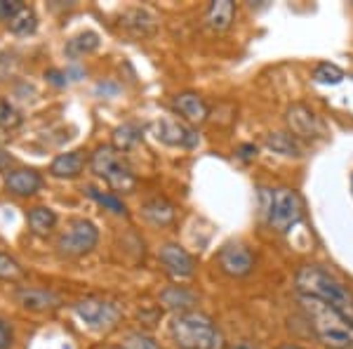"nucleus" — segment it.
Listing matches in <instances>:
<instances>
[{
    "mask_svg": "<svg viewBox=\"0 0 353 349\" xmlns=\"http://www.w3.org/2000/svg\"><path fill=\"white\" fill-rule=\"evenodd\" d=\"M294 285L299 295L321 300L353 323V290L332 272L318 265H304L294 274Z\"/></svg>",
    "mask_w": 353,
    "mask_h": 349,
    "instance_id": "nucleus-1",
    "label": "nucleus"
},
{
    "mask_svg": "<svg viewBox=\"0 0 353 349\" xmlns=\"http://www.w3.org/2000/svg\"><path fill=\"white\" fill-rule=\"evenodd\" d=\"M299 305L313 335L330 349H353V323L321 300L299 295Z\"/></svg>",
    "mask_w": 353,
    "mask_h": 349,
    "instance_id": "nucleus-2",
    "label": "nucleus"
},
{
    "mask_svg": "<svg viewBox=\"0 0 353 349\" xmlns=\"http://www.w3.org/2000/svg\"><path fill=\"white\" fill-rule=\"evenodd\" d=\"M170 337L176 349H219L221 335L212 319L203 312H181L170 323Z\"/></svg>",
    "mask_w": 353,
    "mask_h": 349,
    "instance_id": "nucleus-3",
    "label": "nucleus"
},
{
    "mask_svg": "<svg viewBox=\"0 0 353 349\" xmlns=\"http://www.w3.org/2000/svg\"><path fill=\"white\" fill-rule=\"evenodd\" d=\"M264 213L273 232L288 234L304 217V201H301L299 191L290 187L264 189Z\"/></svg>",
    "mask_w": 353,
    "mask_h": 349,
    "instance_id": "nucleus-4",
    "label": "nucleus"
},
{
    "mask_svg": "<svg viewBox=\"0 0 353 349\" xmlns=\"http://www.w3.org/2000/svg\"><path fill=\"white\" fill-rule=\"evenodd\" d=\"M90 168L99 177H104L109 182V187L116 189V191H132L137 185L132 168L123 161L121 151L113 144L97 147L92 156H90Z\"/></svg>",
    "mask_w": 353,
    "mask_h": 349,
    "instance_id": "nucleus-5",
    "label": "nucleus"
},
{
    "mask_svg": "<svg viewBox=\"0 0 353 349\" xmlns=\"http://www.w3.org/2000/svg\"><path fill=\"white\" fill-rule=\"evenodd\" d=\"M78 319L92 330H109L113 328L123 317V309L113 300H104V297H85V300L76 302Z\"/></svg>",
    "mask_w": 353,
    "mask_h": 349,
    "instance_id": "nucleus-6",
    "label": "nucleus"
},
{
    "mask_svg": "<svg viewBox=\"0 0 353 349\" xmlns=\"http://www.w3.org/2000/svg\"><path fill=\"white\" fill-rule=\"evenodd\" d=\"M99 241V229H97L90 220H73L64 234L57 241L61 255L66 257H83L94 248Z\"/></svg>",
    "mask_w": 353,
    "mask_h": 349,
    "instance_id": "nucleus-7",
    "label": "nucleus"
},
{
    "mask_svg": "<svg viewBox=\"0 0 353 349\" xmlns=\"http://www.w3.org/2000/svg\"><path fill=\"white\" fill-rule=\"evenodd\" d=\"M153 135L163 144L179 147V149H193L201 142V137H198V133L191 125L174 121V118H161V121L153 123Z\"/></svg>",
    "mask_w": 353,
    "mask_h": 349,
    "instance_id": "nucleus-8",
    "label": "nucleus"
},
{
    "mask_svg": "<svg viewBox=\"0 0 353 349\" xmlns=\"http://www.w3.org/2000/svg\"><path fill=\"white\" fill-rule=\"evenodd\" d=\"M217 262H219L221 272L229 274V276H233V279L248 276V274L254 269V255H252V250H250L248 245L241 243V241L226 243L224 248L219 250Z\"/></svg>",
    "mask_w": 353,
    "mask_h": 349,
    "instance_id": "nucleus-9",
    "label": "nucleus"
},
{
    "mask_svg": "<svg viewBox=\"0 0 353 349\" xmlns=\"http://www.w3.org/2000/svg\"><path fill=\"white\" fill-rule=\"evenodd\" d=\"M285 121L292 137L299 140H316L323 135V123L316 116V111H311L306 104H292L285 113Z\"/></svg>",
    "mask_w": 353,
    "mask_h": 349,
    "instance_id": "nucleus-10",
    "label": "nucleus"
},
{
    "mask_svg": "<svg viewBox=\"0 0 353 349\" xmlns=\"http://www.w3.org/2000/svg\"><path fill=\"white\" fill-rule=\"evenodd\" d=\"M158 257H161V265L165 267V272L174 279H191L193 272H196V260L179 243H165Z\"/></svg>",
    "mask_w": 353,
    "mask_h": 349,
    "instance_id": "nucleus-11",
    "label": "nucleus"
},
{
    "mask_svg": "<svg viewBox=\"0 0 353 349\" xmlns=\"http://www.w3.org/2000/svg\"><path fill=\"white\" fill-rule=\"evenodd\" d=\"M174 111L191 125H201L208 121L210 116V106L198 93H179L174 95Z\"/></svg>",
    "mask_w": 353,
    "mask_h": 349,
    "instance_id": "nucleus-12",
    "label": "nucleus"
},
{
    "mask_svg": "<svg viewBox=\"0 0 353 349\" xmlns=\"http://www.w3.org/2000/svg\"><path fill=\"white\" fill-rule=\"evenodd\" d=\"M5 187H8L10 194H14V196H33V194H38L43 189V177L41 173H36V170L31 168H19V170H12V173H8L5 177Z\"/></svg>",
    "mask_w": 353,
    "mask_h": 349,
    "instance_id": "nucleus-13",
    "label": "nucleus"
},
{
    "mask_svg": "<svg viewBox=\"0 0 353 349\" xmlns=\"http://www.w3.org/2000/svg\"><path fill=\"white\" fill-rule=\"evenodd\" d=\"M17 300L28 312H48V309L59 307V297L52 290H45V288H21L17 293Z\"/></svg>",
    "mask_w": 353,
    "mask_h": 349,
    "instance_id": "nucleus-14",
    "label": "nucleus"
},
{
    "mask_svg": "<svg viewBox=\"0 0 353 349\" xmlns=\"http://www.w3.org/2000/svg\"><path fill=\"white\" fill-rule=\"evenodd\" d=\"M233 19H236V3L231 0H214L208 8V15H205V21L212 31H229L233 26Z\"/></svg>",
    "mask_w": 353,
    "mask_h": 349,
    "instance_id": "nucleus-15",
    "label": "nucleus"
},
{
    "mask_svg": "<svg viewBox=\"0 0 353 349\" xmlns=\"http://www.w3.org/2000/svg\"><path fill=\"white\" fill-rule=\"evenodd\" d=\"M85 168V156L81 151H66V153H59L52 163H50V173L59 180H73L83 173Z\"/></svg>",
    "mask_w": 353,
    "mask_h": 349,
    "instance_id": "nucleus-16",
    "label": "nucleus"
},
{
    "mask_svg": "<svg viewBox=\"0 0 353 349\" xmlns=\"http://www.w3.org/2000/svg\"><path fill=\"white\" fill-rule=\"evenodd\" d=\"M141 213H144V217L151 222V225L165 227L174 220V205L161 196H156V198H149V201L141 205Z\"/></svg>",
    "mask_w": 353,
    "mask_h": 349,
    "instance_id": "nucleus-17",
    "label": "nucleus"
},
{
    "mask_svg": "<svg viewBox=\"0 0 353 349\" xmlns=\"http://www.w3.org/2000/svg\"><path fill=\"white\" fill-rule=\"evenodd\" d=\"M26 222H28V229H31L33 234H38V236H48L57 225V213L52 208H48V205H36V208L28 210Z\"/></svg>",
    "mask_w": 353,
    "mask_h": 349,
    "instance_id": "nucleus-18",
    "label": "nucleus"
},
{
    "mask_svg": "<svg viewBox=\"0 0 353 349\" xmlns=\"http://www.w3.org/2000/svg\"><path fill=\"white\" fill-rule=\"evenodd\" d=\"M161 300L165 307L179 309V314H181V312H191V305L196 302V295H193L191 290H186L184 285H170L168 290H163Z\"/></svg>",
    "mask_w": 353,
    "mask_h": 349,
    "instance_id": "nucleus-19",
    "label": "nucleus"
},
{
    "mask_svg": "<svg viewBox=\"0 0 353 349\" xmlns=\"http://www.w3.org/2000/svg\"><path fill=\"white\" fill-rule=\"evenodd\" d=\"M121 24L128 28V31L137 33V36H144V33L153 31L156 19H153V15L146 12V10H130V12H125Z\"/></svg>",
    "mask_w": 353,
    "mask_h": 349,
    "instance_id": "nucleus-20",
    "label": "nucleus"
},
{
    "mask_svg": "<svg viewBox=\"0 0 353 349\" xmlns=\"http://www.w3.org/2000/svg\"><path fill=\"white\" fill-rule=\"evenodd\" d=\"M99 36L94 31H81L78 36H73L71 41L66 43V53L71 57H85L90 53H94L99 48Z\"/></svg>",
    "mask_w": 353,
    "mask_h": 349,
    "instance_id": "nucleus-21",
    "label": "nucleus"
},
{
    "mask_svg": "<svg viewBox=\"0 0 353 349\" xmlns=\"http://www.w3.org/2000/svg\"><path fill=\"white\" fill-rule=\"evenodd\" d=\"M266 147L276 153H283V156H301V147L297 137L288 133H271L266 137Z\"/></svg>",
    "mask_w": 353,
    "mask_h": 349,
    "instance_id": "nucleus-22",
    "label": "nucleus"
},
{
    "mask_svg": "<svg viewBox=\"0 0 353 349\" xmlns=\"http://www.w3.org/2000/svg\"><path fill=\"white\" fill-rule=\"evenodd\" d=\"M141 128L134 123H125L121 128L113 130V147L118 149V151H128V149L137 147L141 142Z\"/></svg>",
    "mask_w": 353,
    "mask_h": 349,
    "instance_id": "nucleus-23",
    "label": "nucleus"
},
{
    "mask_svg": "<svg viewBox=\"0 0 353 349\" xmlns=\"http://www.w3.org/2000/svg\"><path fill=\"white\" fill-rule=\"evenodd\" d=\"M10 31L17 33V36H28V33H33L38 28V17L33 12L31 8H21L19 12H17L12 19H10Z\"/></svg>",
    "mask_w": 353,
    "mask_h": 349,
    "instance_id": "nucleus-24",
    "label": "nucleus"
},
{
    "mask_svg": "<svg viewBox=\"0 0 353 349\" xmlns=\"http://www.w3.org/2000/svg\"><path fill=\"white\" fill-rule=\"evenodd\" d=\"M313 81L321 85H337L344 81V71L337 64H330V62H323L313 68Z\"/></svg>",
    "mask_w": 353,
    "mask_h": 349,
    "instance_id": "nucleus-25",
    "label": "nucleus"
},
{
    "mask_svg": "<svg viewBox=\"0 0 353 349\" xmlns=\"http://www.w3.org/2000/svg\"><path fill=\"white\" fill-rule=\"evenodd\" d=\"M88 194L94 198L99 205H104V208H109L111 213L116 215H125L128 210H125V203L118 198V194H109V191H101V189H94V187H88Z\"/></svg>",
    "mask_w": 353,
    "mask_h": 349,
    "instance_id": "nucleus-26",
    "label": "nucleus"
},
{
    "mask_svg": "<svg viewBox=\"0 0 353 349\" xmlns=\"http://www.w3.org/2000/svg\"><path fill=\"white\" fill-rule=\"evenodd\" d=\"M24 276V269L14 257L0 253V281H19Z\"/></svg>",
    "mask_w": 353,
    "mask_h": 349,
    "instance_id": "nucleus-27",
    "label": "nucleus"
},
{
    "mask_svg": "<svg viewBox=\"0 0 353 349\" xmlns=\"http://www.w3.org/2000/svg\"><path fill=\"white\" fill-rule=\"evenodd\" d=\"M21 123V113L14 104H10L8 100H0V128L3 130H14Z\"/></svg>",
    "mask_w": 353,
    "mask_h": 349,
    "instance_id": "nucleus-28",
    "label": "nucleus"
},
{
    "mask_svg": "<svg viewBox=\"0 0 353 349\" xmlns=\"http://www.w3.org/2000/svg\"><path fill=\"white\" fill-rule=\"evenodd\" d=\"M125 349H163V347H161V342H156L151 335L130 333L125 337Z\"/></svg>",
    "mask_w": 353,
    "mask_h": 349,
    "instance_id": "nucleus-29",
    "label": "nucleus"
},
{
    "mask_svg": "<svg viewBox=\"0 0 353 349\" xmlns=\"http://www.w3.org/2000/svg\"><path fill=\"white\" fill-rule=\"evenodd\" d=\"M24 8V3H19V0H0V21H8L19 12V10Z\"/></svg>",
    "mask_w": 353,
    "mask_h": 349,
    "instance_id": "nucleus-30",
    "label": "nucleus"
},
{
    "mask_svg": "<svg viewBox=\"0 0 353 349\" xmlns=\"http://www.w3.org/2000/svg\"><path fill=\"white\" fill-rule=\"evenodd\" d=\"M14 342V335H12V328L0 319V349H10Z\"/></svg>",
    "mask_w": 353,
    "mask_h": 349,
    "instance_id": "nucleus-31",
    "label": "nucleus"
},
{
    "mask_svg": "<svg viewBox=\"0 0 353 349\" xmlns=\"http://www.w3.org/2000/svg\"><path fill=\"white\" fill-rule=\"evenodd\" d=\"M45 78H48L50 83L59 85V88H61V85H66V83H68V81H66V78H68V73H61V71H57V68H52V71H48V73H45Z\"/></svg>",
    "mask_w": 353,
    "mask_h": 349,
    "instance_id": "nucleus-32",
    "label": "nucleus"
},
{
    "mask_svg": "<svg viewBox=\"0 0 353 349\" xmlns=\"http://www.w3.org/2000/svg\"><path fill=\"white\" fill-rule=\"evenodd\" d=\"M97 93H99V95H116L118 93V85H111V83L101 81L99 85H97Z\"/></svg>",
    "mask_w": 353,
    "mask_h": 349,
    "instance_id": "nucleus-33",
    "label": "nucleus"
},
{
    "mask_svg": "<svg viewBox=\"0 0 353 349\" xmlns=\"http://www.w3.org/2000/svg\"><path fill=\"white\" fill-rule=\"evenodd\" d=\"M254 156H257V147H252V144H243L241 147V158L250 161V158H254Z\"/></svg>",
    "mask_w": 353,
    "mask_h": 349,
    "instance_id": "nucleus-34",
    "label": "nucleus"
},
{
    "mask_svg": "<svg viewBox=\"0 0 353 349\" xmlns=\"http://www.w3.org/2000/svg\"><path fill=\"white\" fill-rule=\"evenodd\" d=\"M8 163H10V153H8V151H3V149H0V170H3V168H8Z\"/></svg>",
    "mask_w": 353,
    "mask_h": 349,
    "instance_id": "nucleus-35",
    "label": "nucleus"
},
{
    "mask_svg": "<svg viewBox=\"0 0 353 349\" xmlns=\"http://www.w3.org/2000/svg\"><path fill=\"white\" fill-rule=\"evenodd\" d=\"M278 349H304V347H297V345H283V347H278Z\"/></svg>",
    "mask_w": 353,
    "mask_h": 349,
    "instance_id": "nucleus-36",
    "label": "nucleus"
},
{
    "mask_svg": "<svg viewBox=\"0 0 353 349\" xmlns=\"http://www.w3.org/2000/svg\"><path fill=\"white\" fill-rule=\"evenodd\" d=\"M233 349H254V347H250V345H236Z\"/></svg>",
    "mask_w": 353,
    "mask_h": 349,
    "instance_id": "nucleus-37",
    "label": "nucleus"
},
{
    "mask_svg": "<svg viewBox=\"0 0 353 349\" xmlns=\"http://www.w3.org/2000/svg\"><path fill=\"white\" fill-rule=\"evenodd\" d=\"M351 187H353V177H351Z\"/></svg>",
    "mask_w": 353,
    "mask_h": 349,
    "instance_id": "nucleus-38",
    "label": "nucleus"
}]
</instances>
